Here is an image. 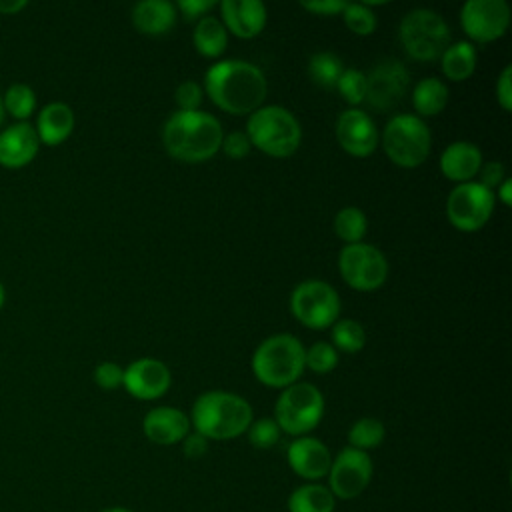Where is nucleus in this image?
Masks as SVG:
<instances>
[{"label": "nucleus", "instance_id": "1", "mask_svg": "<svg viewBox=\"0 0 512 512\" xmlns=\"http://www.w3.org/2000/svg\"><path fill=\"white\" fill-rule=\"evenodd\" d=\"M204 86L212 102L234 116L258 110L268 92L264 72L256 64L238 58L212 64L204 74Z\"/></svg>", "mask_w": 512, "mask_h": 512}, {"label": "nucleus", "instance_id": "2", "mask_svg": "<svg viewBox=\"0 0 512 512\" xmlns=\"http://www.w3.org/2000/svg\"><path fill=\"white\" fill-rule=\"evenodd\" d=\"M222 138L224 130L218 118L202 110H178L162 128V142L168 154L182 162L212 158L220 150Z\"/></svg>", "mask_w": 512, "mask_h": 512}, {"label": "nucleus", "instance_id": "3", "mask_svg": "<svg viewBox=\"0 0 512 512\" xmlns=\"http://www.w3.org/2000/svg\"><path fill=\"white\" fill-rule=\"evenodd\" d=\"M250 422L252 406L234 392L210 390L200 394L192 404L190 424L206 440H232L244 434Z\"/></svg>", "mask_w": 512, "mask_h": 512}, {"label": "nucleus", "instance_id": "4", "mask_svg": "<svg viewBox=\"0 0 512 512\" xmlns=\"http://www.w3.org/2000/svg\"><path fill=\"white\" fill-rule=\"evenodd\" d=\"M304 346L292 334H274L260 342L252 354L254 376L270 388H286L304 372Z\"/></svg>", "mask_w": 512, "mask_h": 512}, {"label": "nucleus", "instance_id": "5", "mask_svg": "<svg viewBox=\"0 0 512 512\" xmlns=\"http://www.w3.org/2000/svg\"><path fill=\"white\" fill-rule=\"evenodd\" d=\"M246 136L258 150L284 158L298 150L302 140V128L296 116L278 104L260 106L246 122Z\"/></svg>", "mask_w": 512, "mask_h": 512}, {"label": "nucleus", "instance_id": "6", "mask_svg": "<svg viewBox=\"0 0 512 512\" xmlns=\"http://www.w3.org/2000/svg\"><path fill=\"white\" fill-rule=\"evenodd\" d=\"M398 36L414 60H436L450 46V28L446 20L430 8H414L404 14L398 26Z\"/></svg>", "mask_w": 512, "mask_h": 512}, {"label": "nucleus", "instance_id": "7", "mask_svg": "<svg viewBox=\"0 0 512 512\" xmlns=\"http://www.w3.org/2000/svg\"><path fill=\"white\" fill-rule=\"evenodd\" d=\"M324 416V396L308 382H294L282 388L274 406V420L290 436H306Z\"/></svg>", "mask_w": 512, "mask_h": 512}, {"label": "nucleus", "instance_id": "8", "mask_svg": "<svg viewBox=\"0 0 512 512\" xmlns=\"http://www.w3.org/2000/svg\"><path fill=\"white\" fill-rule=\"evenodd\" d=\"M382 146L394 164L402 168H416L430 154L432 134L420 116L396 114L384 128Z\"/></svg>", "mask_w": 512, "mask_h": 512}, {"label": "nucleus", "instance_id": "9", "mask_svg": "<svg viewBox=\"0 0 512 512\" xmlns=\"http://www.w3.org/2000/svg\"><path fill=\"white\" fill-rule=\"evenodd\" d=\"M290 308L300 324L312 330H322L338 320L340 296L324 280H304L294 286Z\"/></svg>", "mask_w": 512, "mask_h": 512}, {"label": "nucleus", "instance_id": "10", "mask_svg": "<svg viewBox=\"0 0 512 512\" xmlns=\"http://www.w3.org/2000/svg\"><path fill=\"white\" fill-rule=\"evenodd\" d=\"M338 268L348 286L360 292L380 288L388 278V260L372 244H346L338 256Z\"/></svg>", "mask_w": 512, "mask_h": 512}, {"label": "nucleus", "instance_id": "11", "mask_svg": "<svg viewBox=\"0 0 512 512\" xmlns=\"http://www.w3.org/2000/svg\"><path fill=\"white\" fill-rule=\"evenodd\" d=\"M494 210V192L480 182H462L452 188L446 200L450 224L462 232L480 230Z\"/></svg>", "mask_w": 512, "mask_h": 512}, {"label": "nucleus", "instance_id": "12", "mask_svg": "<svg viewBox=\"0 0 512 512\" xmlns=\"http://www.w3.org/2000/svg\"><path fill=\"white\" fill-rule=\"evenodd\" d=\"M372 472L374 464L368 452L346 446L336 454V458H332L328 470V490L340 500L356 498L368 488Z\"/></svg>", "mask_w": 512, "mask_h": 512}, {"label": "nucleus", "instance_id": "13", "mask_svg": "<svg viewBox=\"0 0 512 512\" xmlns=\"http://www.w3.org/2000/svg\"><path fill=\"white\" fill-rule=\"evenodd\" d=\"M408 86H410L408 68L396 58H386V60H380L366 76L364 100L372 110L388 112L402 102V98L408 92Z\"/></svg>", "mask_w": 512, "mask_h": 512}, {"label": "nucleus", "instance_id": "14", "mask_svg": "<svg viewBox=\"0 0 512 512\" xmlns=\"http://www.w3.org/2000/svg\"><path fill=\"white\" fill-rule=\"evenodd\" d=\"M460 24L476 42L500 38L510 24V6L504 0H468L460 8Z\"/></svg>", "mask_w": 512, "mask_h": 512}, {"label": "nucleus", "instance_id": "15", "mask_svg": "<svg viewBox=\"0 0 512 512\" xmlns=\"http://www.w3.org/2000/svg\"><path fill=\"white\" fill-rule=\"evenodd\" d=\"M336 140L348 154L362 158L376 150L378 128L368 112L348 108L336 120Z\"/></svg>", "mask_w": 512, "mask_h": 512}, {"label": "nucleus", "instance_id": "16", "mask_svg": "<svg viewBox=\"0 0 512 512\" xmlns=\"http://www.w3.org/2000/svg\"><path fill=\"white\" fill-rule=\"evenodd\" d=\"M172 374L168 366L156 358H140L124 368L122 386L140 400H154L166 394L170 388Z\"/></svg>", "mask_w": 512, "mask_h": 512}, {"label": "nucleus", "instance_id": "17", "mask_svg": "<svg viewBox=\"0 0 512 512\" xmlns=\"http://www.w3.org/2000/svg\"><path fill=\"white\" fill-rule=\"evenodd\" d=\"M288 464L304 480H320L328 476L332 454L328 446L314 436H298L288 446Z\"/></svg>", "mask_w": 512, "mask_h": 512}, {"label": "nucleus", "instance_id": "18", "mask_svg": "<svg viewBox=\"0 0 512 512\" xmlns=\"http://www.w3.org/2000/svg\"><path fill=\"white\" fill-rule=\"evenodd\" d=\"M40 138L30 122H16L0 130V164L6 168H22L34 160Z\"/></svg>", "mask_w": 512, "mask_h": 512}, {"label": "nucleus", "instance_id": "19", "mask_svg": "<svg viewBox=\"0 0 512 512\" xmlns=\"http://www.w3.org/2000/svg\"><path fill=\"white\" fill-rule=\"evenodd\" d=\"M190 426V416L172 406L152 408L142 422L146 438L160 446H172L176 442H182L190 432Z\"/></svg>", "mask_w": 512, "mask_h": 512}, {"label": "nucleus", "instance_id": "20", "mask_svg": "<svg viewBox=\"0 0 512 512\" xmlns=\"http://www.w3.org/2000/svg\"><path fill=\"white\" fill-rule=\"evenodd\" d=\"M222 24L238 38H254L266 26V6L260 0H222Z\"/></svg>", "mask_w": 512, "mask_h": 512}, {"label": "nucleus", "instance_id": "21", "mask_svg": "<svg viewBox=\"0 0 512 512\" xmlns=\"http://www.w3.org/2000/svg\"><path fill=\"white\" fill-rule=\"evenodd\" d=\"M482 164L484 162L480 148L468 140H456L448 144L440 154L442 174L458 184L470 182L478 174Z\"/></svg>", "mask_w": 512, "mask_h": 512}, {"label": "nucleus", "instance_id": "22", "mask_svg": "<svg viewBox=\"0 0 512 512\" xmlns=\"http://www.w3.org/2000/svg\"><path fill=\"white\" fill-rule=\"evenodd\" d=\"M36 134L40 142L56 146L64 142L74 130V112L66 102H48L36 120Z\"/></svg>", "mask_w": 512, "mask_h": 512}, {"label": "nucleus", "instance_id": "23", "mask_svg": "<svg viewBox=\"0 0 512 512\" xmlns=\"http://www.w3.org/2000/svg\"><path fill=\"white\" fill-rule=\"evenodd\" d=\"M132 22L142 34H166L176 22V6L168 0H142L132 8Z\"/></svg>", "mask_w": 512, "mask_h": 512}, {"label": "nucleus", "instance_id": "24", "mask_svg": "<svg viewBox=\"0 0 512 512\" xmlns=\"http://www.w3.org/2000/svg\"><path fill=\"white\" fill-rule=\"evenodd\" d=\"M336 498L328 486L310 482L288 496V512H334Z\"/></svg>", "mask_w": 512, "mask_h": 512}, {"label": "nucleus", "instance_id": "25", "mask_svg": "<svg viewBox=\"0 0 512 512\" xmlns=\"http://www.w3.org/2000/svg\"><path fill=\"white\" fill-rule=\"evenodd\" d=\"M476 58L478 54L472 42H466V40L454 42L440 56L442 72L448 80H456V82L466 80L476 68Z\"/></svg>", "mask_w": 512, "mask_h": 512}, {"label": "nucleus", "instance_id": "26", "mask_svg": "<svg viewBox=\"0 0 512 512\" xmlns=\"http://www.w3.org/2000/svg\"><path fill=\"white\" fill-rule=\"evenodd\" d=\"M194 46L202 56L216 58L226 50L228 30L216 16H202L194 28Z\"/></svg>", "mask_w": 512, "mask_h": 512}, {"label": "nucleus", "instance_id": "27", "mask_svg": "<svg viewBox=\"0 0 512 512\" xmlns=\"http://www.w3.org/2000/svg\"><path fill=\"white\" fill-rule=\"evenodd\" d=\"M448 86L434 76L422 78L412 90V104L422 116H436L448 104Z\"/></svg>", "mask_w": 512, "mask_h": 512}, {"label": "nucleus", "instance_id": "28", "mask_svg": "<svg viewBox=\"0 0 512 512\" xmlns=\"http://www.w3.org/2000/svg\"><path fill=\"white\" fill-rule=\"evenodd\" d=\"M342 72H344V64H342L340 56H336L334 52H328V50L312 54V58L308 62V74H310L312 82L320 88H336Z\"/></svg>", "mask_w": 512, "mask_h": 512}, {"label": "nucleus", "instance_id": "29", "mask_svg": "<svg viewBox=\"0 0 512 512\" xmlns=\"http://www.w3.org/2000/svg\"><path fill=\"white\" fill-rule=\"evenodd\" d=\"M368 230L366 214L356 206H344L334 216V232L346 244H356Z\"/></svg>", "mask_w": 512, "mask_h": 512}, {"label": "nucleus", "instance_id": "30", "mask_svg": "<svg viewBox=\"0 0 512 512\" xmlns=\"http://www.w3.org/2000/svg\"><path fill=\"white\" fill-rule=\"evenodd\" d=\"M384 436H386L384 424L378 418L366 416V418L356 420L350 426V430H348V446H352L356 450H362V452H368V450L380 446Z\"/></svg>", "mask_w": 512, "mask_h": 512}, {"label": "nucleus", "instance_id": "31", "mask_svg": "<svg viewBox=\"0 0 512 512\" xmlns=\"http://www.w3.org/2000/svg\"><path fill=\"white\" fill-rule=\"evenodd\" d=\"M2 106H4V112L24 122L36 108V94L28 84L14 82L2 94Z\"/></svg>", "mask_w": 512, "mask_h": 512}, {"label": "nucleus", "instance_id": "32", "mask_svg": "<svg viewBox=\"0 0 512 512\" xmlns=\"http://www.w3.org/2000/svg\"><path fill=\"white\" fill-rule=\"evenodd\" d=\"M366 344V332L360 322L352 318L336 320L332 324V346L346 354H356Z\"/></svg>", "mask_w": 512, "mask_h": 512}, {"label": "nucleus", "instance_id": "33", "mask_svg": "<svg viewBox=\"0 0 512 512\" xmlns=\"http://www.w3.org/2000/svg\"><path fill=\"white\" fill-rule=\"evenodd\" d=\"M342 16L354 34L368 36L376 30V14L362 2H346Z\"/></svg>", "mask_w": 512, "mask_h": 512}, {"label": "nucleus", "instance_id": "34", "mask_svg": "<svg viewBox=\"0 0 512 512\" xmlns=\"http://www.w3.org/2000/svg\"><path fill=\"white\" fill-rule=\"evenodd\" d=\"M304 364L316 374H328L338 364V352L328 342H314L304 354Z\"/></svg>", "mask_w": 512, "mask_h": 512}, {"label": "nucleus", "instance_id": "35", "mask_svg": "<svg viewBox=\"0 0 512 512\" xmlns=\"http://www.w3.org/2000/svg\"><path fill=\"white\" fill-rule=\"evenodd\" d=\"M336 88L348 104L356 106L364 102V96H366V74L356 68H344Z\"/></svg>", "mask_w": 512, "mask_h": 512}, {"label": "nucleus", "instance_id": "36", "mask_svg": "<svg viewBox=\"0 0 512 512\" xmlns=\"http://www.w3.org/2000/svg\"><path fill=\"white\" fill-rule=\"evenodd\" d=\"M248 440L254 448H260V450H266V448H272L278 440H280V426L276 424L274 418H258V420H252L250 426H248Z\"/></svg>", "mask_w": 512, "mask_h": 512}, {"label": "nucleus", "instance_id": "37", "mask_svg": "<svg viewBox=\"0 0 512 512\" xmlns=\"http://www.w3.org/2000/svg\"><path fill=\"white\" fill-rule=\"evenodd\" d=\"M122 380H124V368L116 362L106 360L94 368V382L104 390H116L118 386H122Z\"/></svg>", "mask_w": 512, "mask_h": 512}, {"label": "nucleus", "instance_id": "38", "mask_svg": "<svg viewBox=\"0 0 512 512\" xmlns=\"http://www.w3.org/2000/svg\"><path fill=\"white\" fill-rule=\"evenodd\" d=\"M174 100L180 110H198L202 104V88L194 80H184L174 92Z\"/></svg>", "mask_w": 512, "mask_h": 512}, {"label": "nucleus", "instance_id": "39", "mask_svg": "<svg viewBox=\"0 0 512 512\" xmlns=\"http://www.w3.org/2000/svg\"><path fill=\"white\" fill-rule=\"evenodd\" d=\"M220 148L224 150V154H226L228 158H236V160H238V158L248 156V152H250L252 144H250V140H248L246 132L234 130V132H228V134L222 138Z\"/></svg>", "mask_w": 512, "mask_h": 512}, {"label": "nucleus", "instance_id": "40", "mask_svg": "<svg viewBox=\"0 0 512 512\" xmlns=\"http://www.w3.org/2000/svg\"><path fill=\"white\" fill-rule=\"evenodd\" d=\"M496 100L500 106L510 112L512 110V66L508 64L496 80Z\"/></svg>", "mask_w": 512, "mask_h": 512}, {"label": "nucleus", "instance_id": "41", "mask_svg": "<svg viewBox=\"0 0 512 512\" xmlns=\"http://www.w3.org/2000/svg\"><path fill=\"white\" fill-rule=\"evenodd\" d=\"M480 184L486 186L488 190L492 188H498V184L506 178V172H504V164L498 162V160H490L486 164L480 166Z\"/></svg>", "mask_w": 512, "mask_h": 512}, {"label": "nucleus", "instance_id": "42", "mask_svg": "<svg viewBox=\"0 0 512 512\" xmlns=\"http://www.w3.org/2000/svg\"><path fill=\"white\" fill-rule=\"evenodd\" d=\"M300 6L304 10H310L314 14H322V16H332L344 10L346 2L344 0H308V2H300Z\"/></svg>", "mask_w": 512, "mask_h": 512}, {"label": "nucleus", "instance_id": "43", "mask_svg": "<svg viewBox=\"0 0 512 512\" xmlns=\"http://www.w3.org/2000/svg\"><path fill=\"white\" fill-rule=\"evenodd\" d=\"M176 6L180 8L186 20H194V18H200L206 10L214 8L216 2L214 0H180L176 2Z\"/></svg>", "mask_w": 512, "mask_h": 512}, {"label": "nucleus", "instance_id": "44", "mask_svg": "<svg viewBox=\"0 0 512 512\" xmlns=\"http://www.w3.org/2000/svg\"><path fill=\"white\" fill-rule=\"evenodd\" d=\"M182 450L188 458H200L208 450V440L198 432H188L182 440Z\"/></svg>", "mask_w": 512, "mask_h": 512}, {"label": "nucleus", "instance_id": "45", "mask_svg": "<svg viewBox=\"0 0 512 512\" xmlns=\"http://www.w3.org/2000/svg\"><path fill=\"white\" fill-rule=\"evenodd\" d=\"M498 198L502 200L504 206H510V204H512V180H510V178H504V180L498 184Z\"/></svg>", "mask_w": 512, "mask_h": 512}, {"label": "nucleus", "instance_id": "46", "mask_svg": "<svg viewBox=\"0 0 512 512\" xmlns=\"http://www.w3.org/2000/svg\"><path fill=\"white\" fill-rule=\"evenodd\" d=\"M26 0H0V14H16L18 10L26 8Z\"/></svg>", "mask_w": 512, "mask_h": 512}, {"label": "nucleus", "instance_id": "47", "mask_svg": "<svg viewBox=\"0 0 512 512\" xmlns=\"http://www.w3.org/2000/svg\"><path fill=\"white\" fill-rule=\"evenodd\" d=\"M100 512H132V510L122 508V506H112V508H106V510H100Z\"/></svg>", "mask_w": 512, "mask_h": 512}, {"label": "nucleus", "instance_id": "48", "mask_svg": "<svg viewBox=\"0 0 512 512\" xmlns=\"http://www.w3.org/2000/svg\"><path fill=\"white\" fill-rule=\"evenodd\" d=\"M4 298H6V294H4V286H2V282H0V308L4 306Z\"/></svg>", "mask_w": 512, "mask_h": 512}, {"label": "nucleus", "instance_id": "49", "mask_svg": "<svg viewBox=\"0 0 512 512\" xmlns=\"http://www.w3.org/2000/svg\"><path fill=\"white\" fill-rule=\"evenodd\" d=\"M4 106H2V94H0V126H2V120H4Z\"/></svg>", "mask_w": 512, "mask_h": 512}]
</instances>
